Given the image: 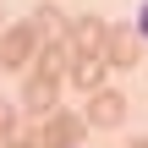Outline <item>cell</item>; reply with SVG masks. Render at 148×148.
Masks as SVG:
<instances>
[{
  "label": "cell",
  "mask_w": 148,
  "mask_h": 148,
  "mask_svg": "<svg viewBox=\"0 0 148 148\" xmlns=\"http://www.w3.org/2000/svg\"><path fill=\"white\" fill-rule=\"evenodd\" d=\"M137 60H143V38H137V27H132V22H110V33H104V66L132 71Z\"/></svg>",
  "instance_id": "3"
},
{
  "label": "cell",
  "mask_w": 148,
  "mask_h": 148,
  "mask_svg": "<svg viewBox=\"0 0 148 148\" xmlns=\"http://www.w3.org/2000/svg\"><path fill=\"white\" fill-rule=\"evenodd\" d=\"M55 110H60V82L27 71V82H22V115H27V121H44V115H55Z\"/></svg>",
  "instance_id": "4"
},
{
  "label": "cell",
  "mask_w": 148,
  "mask_h": 148,
  "mask_svg": "<svg viewBox=\"0 0 148 148\" xmlns=\"http://www.w3.org/2000/svg\"><path fill=\"white\" fill-rule=\"evenodd\" d=\"M126 148H148V137H132V143H126Z\"/></svg>",
  "instance_id": "11"
},
{
  "label": "cell",
  "mask_w": 148,
  "mask_h": 148,
  "mask_svg": "<svg viewBox=\"0 0 148 148\" xmlns=\"http://www.w3.org/2000/svg\"><path fill=\"white\" fill-rule=\"evenodd\" d=\"M33 60H38V27H33V16H22L0 33V71H22Z\"/></svg>",
  "instance_id": "1"
},
{
  "label": "cell",
  "mask_w": 148,
  "mask_h": 148,
  "mask_svg": "<svg viewBox=\"0 0 148 148\" xmlns=\"http://www.w3.org/2000/svg\"><path fill=\"white\" fill-rule=\"evenodd\" d=\"M82 121H88V126H99V132L121 126V121H126V93H115V88H99V93H88V110H82Z\"/></svg>",
  "instance_id": "6"
},
{
  "label": "cell",
  "mask_w": 148,
  "mask_h": 148,
  "mask_svg": "<svg viewBox=\"0 0 148 148\" xmlns=\"http://www.w3.org/2000/svg\"><path fill=\"white\" fill-rule=\"evenodd\" d=\"M0 33H5V27H0Z\"/></svg>",
  "instance_id": "12"
},
{
  "label": "cell",
  "mask_w": 148,
  "mask_h": 148,
  "mask_svg": "<svg viewBox=\"0 0 148 148\" xmlns=\"http://www.w3.org/2000/svg\"><path fill=\"white\" fill-rule=\"evenodd\" d=\"M33 27H38V49H44V44H55V38H66V27H71V16H60V11H55V5L44 0V5L33 11Z\"/></svg>",
  "instance_id": "8"
},
{
  "label": "cell",
  "mask_w": 148,
  "mask_h": 148,
  "mask_svg": "<svg viewBox=\"0 0 148 148\" xmlns=\"http://www.w3.org/2000/svg\"><path fill=\"white\" fill-rule=\"evenodd\" d=\"M0 143L5 148H38V121H11V126H0Z\"/></svg>",
  "instance_id": "9"
},
{
  "label": "cell",
  "mask_w": 148,
  "mask_h": 148,
  "mask_svg": "<svg viewBox=\"0 0 148 148\" xmlns=\"http://www.w3.org/2000/svg\"><path fill=\"white\" fill-rule=\"evenodd\" d=\"M132 27H137V38H143V44H148V0H143V5H137V22H132Z\"/></svg>",
  "instance_id": "10"
},
{
  "label": "cell",
  "mask_w": 148,
  "mask_h": 148,
  "mask_svg": "<svg viewBox=\"0 0 148 148\" xmlns=\"http://www.w3.org/2000/svg\"><path fill=\"white\" fill-rule=\"evenodd\" d=\"M104 33H110V22H104V16H71L66 44H71V55H77V60H82V55H104Z\"/></svg>",
  "instance_id": "5"
},
{
  "label": "cell",
  "mask_w": 148,
  "mask_h": 148,
  "mask_svg": "<svg viewBox=\"0 0 148 148\" xmlns=\"http://www.w3.org/2000/svg\"><path fill=\"white\" fill-rule=\"evenodd\" d=\"M82 137H88V121L77 110H55L38 121V148H77Z\"/></svg>",
  "instance_id": "2"
},
{
  "label": "cell",
  "mask_w": 148,
  "mask_h": 148,
  "mask_svg": "<svg viewBox=\"0 0 148 148\" xmlns=\"http://www.w3.org/2000/svg\"><path fill=\"white\" fill-rule=\"evenodd\" d=\"M104 55H82V60H71V71H66V82L71 88H82V93H99L104 88Z\"/></svg>",
  "instance_id": "7"
}]
</instances>
